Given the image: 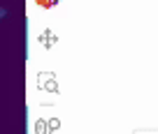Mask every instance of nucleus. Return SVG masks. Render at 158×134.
I'll return each mask as SVG.
<instances>
[{
    "label": "nucleus",
    "instance_id": "obj_1",
    "mask_svg": "<svg viewBox=\"0 0 158 134\" xmlns=\"http://www.w3.org/2000/svg\"><path fill=\"white\" fill-rule=\"evenodd\" d=\"M2 16H7V10H5V7H0V19H2Z\"/></svg>",
    "mask_w": 158,
    "mask_h": 134
}]
</instances>
